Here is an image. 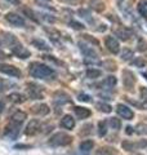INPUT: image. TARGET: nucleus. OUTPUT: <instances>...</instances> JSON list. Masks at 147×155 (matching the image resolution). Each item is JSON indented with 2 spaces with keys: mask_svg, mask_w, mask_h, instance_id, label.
<instances>
[{
  "mask_svg": "<svg viewBox=\"0 0 147 155\" xmlns=\"http://www.w3.org/2000/svg\"><path fill=\"white\" fill-rule=\"evenodd\" d=\"M28 71H30V75L32 78H36V79H53L56 76V71L49 67L45 64H41V62H32L30 64L28 67Z\"/></svg>",
  "mask_w": 147,
  "mask_h": 155,
  "instance_id": "nucleus-1",
  "label": "nucleus"
},
{
  "mask_svg": "<svg viewBox=\"0 0 147 155\" xmlns=\"http://www.w3.org/2000/svg\"><path fill=\"white\" fill-rule=\"evenodd\" d=\"M72 136L67 134L66 132H57L48 140V145L53 147H60V146H66L72 142Z\"/></svg>",
  "mask_w": 147,
  "mask_h": 155,
  "instance_id": "nucleus-2",
  "label": "nucleus"
},
{
  "mask_svg": "<svg viewBox=\"0 0 147 155\" xmlns=\"http://www.w3.org/2000/svg\"><path fill=\"white\" fill-rule=\"evenodd\" d=\"M9 49L12 51L13 54H16L18 58H21V60H26V58H28V57L31 56L30 51L26 49V48H24V47L21 44V43H19V40L14 43L12 47H9Z\"/></svg>",
  "mask_w": 147,
  "mask_h": 155,
  "instance_id": "nucleus-3",
  "label": "nucleus"
},
{
  "mask_svg": "<svg viewBox=\"0 0 147 155\" xmlns=\"http://www.w3.org/2000/svg\"><path fill=\"white\" fill-rule=\"evenodd\" d=\"M0 72L7 76H11V78H21L22 72L18 67L13 66V65H9V64H0Z\"/></svg>",
  "mask_w": 147,
  "mask_h": 155,
  "instance_id": "nucleus-4",
  "label": "nucleus"
},
{
  "mask_svg": "<svg viewBox=\"0 0 147 155\" xmlns=\"http://www.w3.org/2000/svg\"><path fill=\"white\" fill-rule=\"evenodd\" d=\"M105 45L112 54H119L120 52V43L114 36H105Z\"/></svg>",
  "mask_w": 147,
  "mask_h": 155,
  "instance_id": "nucleus-5",
  "label": "nucleus"
},
{
  "mask_svg": "<svg viewBox=\"0 0 147 155\" xmlns=\"http://www.w3.org/2000/svg\"><path fill=\"white\" fill-rule=\"evenodd\" d=\"M136 81H137L136 75L130 70H128V69L122 70V84H124V87L126 89H132V88H133L134 84H136Z\"/></svg>",
  "mask_w": 147,
  "mask_h": 155,
  "instance_id": "nucleus-6",
  "label": "nucleus"
},
{
  "mask_svg": "<svg viewBox=\"0 0 147 155\" xmlns=\"http://www.w3.org/2000/svg\"><path fill=\"white\" fill-rule=\"evenodd\" d=\"M116 113L119 114V116H121L122 119L125 120H132L134 118V113L129 106H126L124 104H117L116 106Z\"/></svg>",
  "mask_w": 147,
  "mask_h": 155,
  "instance_id": "nucleus-7",
  "label": "nucleus"
},
{
  "mask_svg": "<svg viewBox=\"0 0 147 155\" xmlns=\"http://www.w3.org/2000/svg\"><path fill=\"white\" fill-rule=\"evenodd\" d=\"M77 47H79L80 52L83 53V56H84L85 58H88V60H97V58H98L97 51H94L93 48H90L88 44H84V43L79 41V43H77Z\"/></svg>",
  "mask_w": 147,
  "mask_h": 155,
  "instance_id": "nucleus-8",
  "label": "nucleus"
},
{
  "mask_svg": "<svg viewBox=\"0 0 147 155\" xmlns=\"http://www.w3.org/2000/svg\"><path fill=\"white\" fill-rule=\"evenodd\" d=\"M5 19L11 23V25L16 26V27H24L26 22H24V18L22 16H19L17 13H13V12H9L5 14Z\"/></svg>",
  "mask_w": 147,
  "mask_h": 155,
  "instance_id": "nucleus-9",
  "label": "nucleus"
},
{
  "mask_svg": "<svg viewBox=\"0 0 147 155\" xmlns=\"http://www.w3.org/2000/svg\"><path fill=\"white\" fill-rule=\"evenodd\" d=\"M53 100L54 102L58 104V105H66V104H71V97L70 94H67L66 92L63 91H57L53 93Z\"/></svg>",
  "mask_w": 147,
  "mask_h": 155,
  "instance_id": "nucleus-10",
  "label": "nucleus"
},
{
  "mask_svg": "<svg viewBox=\"0 0 147 155\" xmlns=\"http://www.w3.org/2000/svg\"><path fill=\"white\" fill-rule=\"evenodd\" d=\"M39 129H40V122H39V119H31L30 122L27 123L26 128H24V134L34 136L39 132Z\"/></svg>",
  "mask_w": 147,
  "mask_h": 155,
  "instance_id": "nucleus-11",
  "label": "nucleus"
},
{
  "mask_svg": "<svg viewBox=\"0 0 147 155\" xmlns=\"http://www.w3.org/2000/svg\"><path fill=\"white\" fill-rule=\"evenodd\" d=\"M19 127H21V125L11 122L5 128H4V134L9 138H16L18 136V132H19Z\"/></svg>",
  "mask_w": 147,
  "mask_h": 155,
  "instance_id": "nucleus-12",
  "label": "nucleus"
},
{
  "mask_svg": "<svg viewBox=\"0 0 147 155\" xmlns=\"http://www.w3.org/2000/svg\"><path fill=\"white\" fill-rule=\"evenodd\" d=\"M31 113L39 116H45L51 113V109H49V106L47 104H38L31 107Z\"/></svg>",
  "mask_w": 147,
  "mask_h": 155,
  "instance_id": "nucleus-13",
  "label": "nucleus"
},
{
  "mask_svg": "<svg viewBox=\"0 0 147 155\" xmlns=\"http://www.w3.org/2000/svg\"><path fill=\"white\" fill-rule=\"evenodd\" d=\"M74 114H75V116L77 119H87L89 118V116L92 115V111L89 109L84 107V106H76V107H74Z\"/></svg>",
  "mask_w": 147,
  "mask_h": 155,
  "instance_id": "nucleus-14",
  "label": "nucleus"
},
{
  "mask_svg": "<svg viewBox=\"0 0 147 155\" xmlns=\"http://www.w3.org/2000/svg\"><path fill=\"white\" fill-rule=\"evenodd\" d=\"M31 44L35 47L36 49L41 51V52H51L52 51V48L49 47V44H48L45 40H43V39H32Z\"/></svg>",
  "mask_w": 147,
  "mask_h": 155,
  "instance_id": "nucleus-15",
  "label": "nucleus"
},
{
  "mask_svg": "<svg viewBox=\"0 0 147 155\" xmlns=\"http://www.w3.org/2000/svg\"><path fill=\"white\" fill-rule=\"evenodd\" d=\"M115 34H116L117 36H119L120 40H124V41L129 40V39L132 38V31L129 30V28L124 27V26H120L119 28H116V30H115Z\"/></svg>",
  "mask_w": 147,
  "mask_h": 155,
  "instance_id": "nucleus-16",
  "label": "nucleus"
},
{
  "mask_svg": "<svg viewBox=\"0 0 147 155\" xmlns=\"http://www.w3.org/2000/svg\"><path fill=\"white\" fill-rule=\"evenodd\" d=\"M61 127L65 129H68V130L74 129L75 128V119H74L71 115H65L61 119Z\"/></svg>",
  "mask_w": 147,
  "mask_h": 155,
  "instance_id": "nucleus-17",
  "label": "nucleus"
},
{
  "mask_svg": "<svg viewBox=\"0 0 147 155\" xmlns=\"http://www.w3.org/2000/svg\"><path fill=\"white\" fill-rule=\"evenodd\" d=\"M26 119H27V114L24 113V111H21V110H17L16 113L11 116V122L16 123L18 125H21Z\"/></svg>",
  "mask_w": 147,
  "mask_h": 155,
  "instance_id": "nucleus-18",
  "label": "nucleus"
},
{
  "mask_svg": "<svg viewBox=\"0 0 147 155\" xmlns=\"http://www.w3.org/2000/svg\"><path fill=\"white\" fill-rule=\"evenodd\" d=\"M8 101H11L12 104H23L26 101V96L22 94V93H18V92H13V93L8 94Z\"/></svg>",
  "mask_w": 147,
  "mask_h": 155,
  "instance_id": "nucleus-19",
  "label": "nucleus"
},
{
  "mask_svg": "<svg viewBox=\"0 0 147 155\" xmlns=\"http://www.w3.org/2000/svg\"><path fill=\"white\" fill-rule=\"evenodd\" d=\"M89 7L97 13H102L106 9V5L102 0H89Z\"/></svg>",
  "mask_w": 147,
  "mask_h": 155,
  "instance_id": "nucleus-20",
  "label": "nucleus"
},
{
  "mask_svg": "<svg viewBox=\"0 0 147 155\" xmlns=\"http://www.w3.org/2000/svg\"><path fill=\"white\" fill-rule=\"evenodd\" d=\"M77 16H80L83 19H85L88 23H90V25H93V23H94V18H93L92 13L88 11V9H85V8L77 9Z\"/></svg>",
  "mask_w": 147,
  "mask_h": 155,
  "instance_id": "nucleus-21",
  "label": "nucleus"
},
{
  "mask_svg": "<svg viewBox=\"0 0 147 155\" xmlns=\"http://www.w3.org/2000/svg\"><path fill=\"white\" fill-rule=\"evenodd\" d=\"M116 84H117V79H116L114 75H110V76H107L106 79L102 81L100 85H101V87H103L105 89H111V88H114Z\"/></svg>",
  "mask_w": 147,
  "mask_h": 155,
  "instance_id": "nucleus-22",
  "label": "nucleus"
},
{
  "mask_svg": "<svg viewBox=\"0 0 147 155\" xmlns=\"http://www.w3.org/2000/svg\"><path fill=\"white\" fill-rule=\"evenodd\" d=\"M107 130H109V123L106 120H101L97 124V133L100 137H105L107 134Z\"/></svg>",
  "mask_w": 147,
  "mask_h": 155,
  "instance_id": "nucleus-23",
  "label": "nucleus"
},
{
  "mask_svg": "<svg viewBox=\"0 0 147 155\" xmlns=\"http://www.w3.org/2000/svg\"><path fill=\"white\" fill-rule=\"evenodd\" d=\"M79 147H80L81 153H84V154L90 153L93 150V147H94V141H93V140H84V141L80 143Z\"/></svg>",
  "mask_w": 147,
  "mask_h": 155,
  "instance_id": "nucleus-24",
  "label": "nucleus"
},
{
  "mask_svg": "<svg viewBox=\"0 0 147 155\" xmlns=\"http://www.w3.org/2000/svg\"><path fill=\"white\" fill-rule=\"evenodd\" d=\"M22 12H23L24 16H26V18H28L30 21L35 22V23H39V17H38V14H36L35 12H34L31 8L24 7V8H22Z\"/></svg>",
  "mask_w": 147,
  "mask_h": 155,
  "instance_id": "nucleus-25",
  "label": "nucleus"
},
{
  "mask_svg": "<svg viewBox=\"0 0 147 155\" xmlns=\"http://www.w3.org/2000/svg\"><path fill=\"white\" fill-rule=\"evenodd\" d=\"M85 76L88 78V79L94 80V79H98V78L102 76V71L100 69H94V67H92V69H88L85 71Z\"/></svg>",
  "mask_w": 147,
  "mask_h": 155,
  "instance_id": "nucleus-26",
  "label": "nucleus"
},
{
  "mask_svg": "<svg viewBox=\"0 0 147 155\" xmlns=\"http://www.w3.org/2000/svg\"><path fill=\"white\" fill-rule=\"evenodd\" d=\"M3 40H4V43H5V45L9 48V47H12L16 41H18V39H17V36H14L11 32H4L3 34Z\"/></svg>",
  "mask_w": 147,
  "mask_h": 155,
  "instance_id": "nucleus-27",
  "label": "nucleus"
},
{
  "mask_svg": "<svg viewBox=\"0 0 147 155\" xmlns=\"http://www.w3.org/2000/svg\"><path fill=\"white\" fill-rule=\"evenodd\" d=\"M121 147H122V150H125V151H134V150H137V145H136V142L130 141V140H124V141L121 142Z\"/></svg>",
  "mask_w": 147,
  "mask_h": 155,
  "instance_id": "nucleus-28",
  "label": "nucleus"
},
{
  "mask_svg": "<svg viewBox=\"0 0 147 155\" xmlns=\"http://www.w3.org/2000/svg\"><path fill=\"white\" fill-rule=\"evenodd\" d=\"M109 125L112 129L119 130L121 128V120L119 118H116V116H112V118H110V120H109Z\"/></svg>",
  "mask_w": 147,
  "mask_h": 155,
  "instance_id": "nucleus-29",
  "label": "nucleus"
},
{
  "mask_svg": "<svg viewBox=\"0 0 147 155\" xmlns=\"http://www.w3.org/2000/svg\"><path fill=\"white\" fill-rule=\"evenodd\" d=\"M137 11H138L141 17L147 18V3L146 2H139L138 5H137Z\"/></svg>",
  "mask_w": 147,
  "mask_h": 155,
  "instance_id": "nucleus-30",
  "label": "nucleus"
},
{
  "mask_svg": "<svg viewBox=\"0 0 147 155\" xmlns=\"http://www.w3.org/2000/svg\"><path fill=\"white\" fill-rule=\"evenodd\" d=\"M81 38L84 39V40L87 43H90L92 45H94V47H100V41H98V39H96L93 35H89V34H83Z\"/></svg>",
  "mask_w": 147,
  "mask_h": 155,
  "instance_id": "nucleus-31",
  "label": "nucleus"
},
{
  "mask_svg": "<svg viewBox=\"0 0 147 155\" xmlns=\"http://www.w3.org/2000/svg\"><path fill=\"white\" fill-rule=\"evenodd\" d=\"M133 51L129 49V48H124V49L121 51V60H124V61H129L133 58Z\"/></svg>",
  "mask_w": 147,
  "mask_h": 155,
  "instance_id": "nucleus-32",
  "label": "nucleus"
},
{
  "mask_svg": "<svg viewBox=\"0 0 147 155\" xmlns=\"http://www.w3.org/2000/svg\"><path fill=\"white\" fill-rule=\"evenodd\" d=\"M101 65L103 66L106 70H109V71H115L116 70V64L114 61H111V60H106V61L102 62Z\"/></svg>",
  "mask_w": 147,
  "mask_h": 155,
  "instance_id": "nucleus-33",
  "label": "nucleus"
},
{
  "mask_svg": "<svg viewBox=\"0 0 147 155\" xmlns=\"http://www.w3.org/2000/svg\"><path fill=\"white\" fill-rule=\"evenodd\" d=\"M68 26H71L74 30H77V31H83L85 28V26L83 25L81 22H77V21H75V19H71V21L68 22Z\"/></svg>",
  "mask_w": 147,
  "mask_h": 155,
  "instance_id": "nucleus-34",
  "label": "nucleus"
},
{
  "mask_svg": "<svg viewBox=\"0 0 147 155\" xmlns=\"http://www.w3.org/2000/svg\"><path fill=\"white\" fill-rule=\"evenodd\" d=\"M97 109L100 110V111H102V113H111V110H112V107L109 105V104H105V102H98L97 104Z\"/></svg>",
  "mask_w": 147,
  "mask_h": 155,
  "instance_id": "nucleus-35",
  "label": "nucleus"
},
{
  "mask_svg": "<svg viewBox=\"0 0 147 155\" xmlns=\"http://www.w3.org/2000/svg\"><path fill=\"white\" fill-rule=\"evenodd\" d=\"M130 65L132 66H136V67H145L146 62H145V60L142 57H136L134 60L130 62Z\"/></svg>",
  "mask_w": 147,
  "mask_h": 155,
  "instance_id": "nucleus-36",
  "label": "nucleus"
},
{
  "mask_svg": "<svg viewBox=\"0 0 147 155\" xmlns=\"http://www.w3.org/2000/svg\"><path fill=\"white\" fill-rule=\"evenodd\" d=\"M92 129H93V125L90 123L88 124H84L81 127V130H80V134L81 136H87V134H90L92 133Z\"/></svg>",
  "mask_w": 147,
  "mask_h": 155,
  "instance_id": "nucleus-37",
  "label": "nucleus"
},
{
  "mask_svg": "<svg viewBox=\"0 0 147 155\" xmlns=\"http://www.w3.org/2000/svg\"><path fill=\"white\" fill-rule=\"evenodd\" d=\"M97 155H115V149L112 147H102Z\"/></svg>",
  "mask_w": 147,
  "mask_h": 155,
  "instance_id": "nucleus-38",
  "label": "nucleus"
},
{
  "mask_svg": "<svg viewBox=\"0 0 147 155\" xmlns=\"http://www.w3.org/2000/svg\"><path fill=\"white\" fill-rule=\"evenodd\" d=\"M134 132L138 133V134H147V124H145V123L138 124V125L136 127Z\"/></svg>",
  "mask_w": 147,
  "mask_h": 155,
  "instance_id": "nucleus-39",
  "label": "nucleus"
},
{
  "mask_svg": "<svg viewBox=\"0 0 147 155\" xmlns=\"http://www.w3.org/2000/svg\"><path fill=\"white\" fill-rule=\"evenodd\" d=\"M137 49L139 52H147V41L143 39H139L138 43H137Z\"/></svg>",
  "mask_w": 147,
  "mask_h": 155,
  "instance_id": "nucleus-40",
  "label": "nucleus"
},
{
  "mask_svg": "<svg viewBox=\"0 0 147 155\" xmlns=\"http://www.w3.org/2000/svg\"><path fill=\"white\" fill-rule=\"evenodd\" d=\"M77 100L81 102H92V97L87 93H79L77 94Z\"/></svg>",
  "mask_w": 147,
  "mask_h": 155,
  "instance_id": "nucleus-41",
  "label": "nucleus"
},
{
  "mask_svg": "<svg viewBox=\"0 0 147 155\" xmlns=\"http://www.w3.org/2000/svg\"><path fill=\"white\" fill-rule=\"evenodd\" d=\"M45 60H49L51 62H53V64H56V65H60V66H65V64H63L62 61H60V60H57V58H54L53 56H51V54H48V56H45L44 57Z\"/></svg>",
  "mask_w": 147,
  "mask_h": 155,
  "instance_id": "nucleus-42",
  "label": "nucleus"
},
{
  "mask_svg": "<svg viewBox=\"0 0 147 155\" xmlns=\"http://www.w3.org/2000/svg\"><path fill=\"white\" fill-rule=\"evenodd\" d=\"M34 146L32 145H27V143H17L14 145V149L16 150H28V149H32Z\"/></svg>",
  "mask_w": 147,
  "mask_h": 155,
  "instance_id": "nucleus-43",
  "label": "nucleus"
},
{
  "mask_svg": "<svg viewBox=\"0 0 147 155\" xmlns=\"http://www.w3.org/2000/svg\"><path fill=\"white\" fill-rule=\"evenodd\" d=\"M139 94H141V98L147 102V88L146 87H141L139 88Z\"/></svg>",
  "mask_w": 147,
  "mask_h": 155,
  "instance_id": "nucleus-44",
  "label": "nucleus"
},
{
  "mask_svg": "<svg viewBox=\"0 0 147 155\" xmlns=\"http://www.w3.org/2000/svg\"><path fill=\"white\" fill-rule=\"evenodd\" d=\"M136 145H137V150L145 149V147H147V140H139V141L136 142Z\"/></svg>",
  "mask_w": 147,
  "mask_h": 155,
  "instance_id": "nucleus-45",
  "label": "nucleus"
},
{
  "mask_svg": "<svg viewBox=\"0 0 147 155\" xmlns=\"http://www.w3.org/2000/svg\"><path fill=\"white\" fill-rule=\"evenodd\" d=\"M41 17L48 22H54L56 21V18L54 17H49V14H41Z\"/></svg>",
  "mask_w": 147,
  "mask_h": 155,
  "instance_id": "nucleus-46",
  "label": "nucleus"
},
{
  "mask_svg": "<svg viewBox=\"0 0 147 155\" xmlns=\"http://www.w3.org/2000/svg\"><path fill=\"white\" fill-rule=\"evenodd\" d=\"M125 133H126V134H129V136H130V134H133V133H134V128H133V127H130V125H128V127L125 128Z\"/></svg>",
  "mask_w": 147,
  "mask_h": 155,
  "instance_id": "nucleus-47",
  "label": "nucleus"
},
{
  "mask_svg": "<svg viewBox=\"0 0 147 155\" xmlns=\"http://www.w3.org/2000/svg\"><path fill=\"white\" fill-rule=\"evenodd\" d=\"M107 18L111 19L112 22H117V23L120 22V19H119V18H115V17H114V14H107Z\"/></svg>",
  "mask_w": 147,
  "mask_h": 155,
  "instance_id": "nucleus-48",
  "label": "nucleus"
},
{
  "mask_svg": "<svg viewBox=\"0 0 147 155\" xmlns=\"http://www.w3.org/2000/svg\"><path fill=\"white\" fill-rule=\"evenodd\" d=\"M5 2L13 4V5H21V0H5Z\"/></svg>",
  "mask_w": 147,
  "mask_h": 155,
  "instance_id": "nucleus-49",
  "label": "nucleus"
},
{
  "mask_svg": "<svg viewBox=\"0 0 147 155\" xmlns=\"http://www.w3.org/2000/svg\"><path fill=\"white\" fill-rule=\"evenodd\" d=\"M4 109H5V105H4L3 101H0V114H2L3 111H4Z\"/></svg>",
  "mask_w": 147,
  "mask_h": 155,
  "instance_id": "nucleus-50",
  "label": "nucleus"
},
{
  "mask_svg": "<svg viewBox=\"0 0 147 155\" xmlns=\"http://www.w3.org/2000/svg\"><path fill=\"white\" fill-rule=\"evenodd\" d=\"M4 58H7L5 53H4L3 51H0V61H2V60H4Z\"/></svg>",
  "mask_w": 147,
  "mask_h": 155,
  "instance_id": "nucleus-51",
  "label": "nucleus"
},
{
  "mask_svg": "<svg viewBox=\"0 0 147 155\" xmlns=\"http://www.w3.org/2000/svg\"><path fill=\"white\" fill-rule=\"evenodd\" d=\"M63 2H70V3H72V2H77V0H63ZM80 2V0H79Z\"/></svg>",
  "mask_w": 147,
  "mask_h": 155,
  "instance_id": "nucleus-52",
  "label": "nucleus"
},
{
  "mask_svg": "<svg viewBox=\"0 0 147 155\" xmlns=\"http://www.w3.org/2000/svg\"><path fill=\"white\" fill-rule=\"evenodd\" d=\"M136 155H142V154H136Z\"/></svg>",
  "mask_w": 147,
  "mask_h": 155,
  "instance_id": "nucleus-53",
  "label": "nucleus"
},
{
  "mask_svg": "<svg viewBox=\"0 0 147 155\" xmlns=\"http://www.w3.org/2000/svg\"><path fill=\"white\" fill-rule=\"evenodd\" d=\"M0 44H2V43H0Z\"/></svg>",
  "mask_w": 147,
  "mask_h": 155,
  "instance_id": "nucleus-54",
  "label": "nucleus"
}]
</instances>
